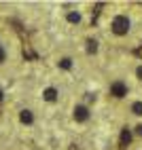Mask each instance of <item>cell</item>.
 Here are the masks:
<instances>
[{
  "instance_id": "obj_1",
  "label": "cell",
  "mask_w": 142,
  "mask_h": 150,
  "mask_svg": "<svg viewBox=\"0 0 142 150\" xmlns=\"http://www.w3.org/2000/svg\"><path fill=\"white\" fill-rule=\"evenodd\" d=\"M113 32H115L117 36H125V34L129 32V19H127L125 15H117V17L113 19Z\"/></svg>"
},
{
  "instance_id": "obj_2",
  "label": "cell",
  "mask_w": 142,
  "mask_h": 150,
  "mask_svg": "<svg viewBox=\"0 0 142 150\" xmlns=\"http://www.w3.org/2000/svg\"><path fill=\"white\" fill-rule=\"evenodd\" d=\"M110 95L115 97H125L127 95V85L123 81H115L113 85H110Z\"/></svg>"
},
{
  "instance_id": "obj_3",
  "label": "cell",
  "mask_w": 142,
  "mask_h": 150,
  "mask_svg": "<svg viewBox=\"0 0 142 150\" xmlns=\"http://www.w3.org/2000/svg\"><path fill=\"white\" fill-rule=\"evenodd\" d=\"M87 118H89L87 106H76V108H74V121H76V123H85Z\"/></svg>"
},
{
  "instance_id": "obj_4",
  "label": "cell",
  "mask_w": 142,
  "mask_h": 150,
  "mask_svg": "<svg viewBox=\"0 0 142 150\" xmlns=\"http://www.w3.org/2000/svg\"><path fill=\"white\" fill-rule=\"evenodd\" d=\"M129 142H131V131L125 127L123 131H121V139H119V144H121V148H125V146H129Z\"/></svg>"
},
{
  "instance_id": "obj_5",
  "label": "cell",
  "mask_w": 142,
  "mask_h": 150,
  "mask_svg": "<svg viewBox=\"0 0 142 150\" xmlns=\"http://www.w3.org/2000/svg\"><path fill=\"white\" fill-rule=\"evenodd\" d=\"M43 97L47 99V102H55V99H57V89H55V87H49V89H45Z\"/></svg>"
},
{
  "instance_id": "obj_6",
  "label": "cell",
  "mask_w": 142,
  "mask_h": 150,
  "mask_svg": "<svg viewBox=\"0 0 142 150\" xmlns=\"http://www.w3.org/2000/svg\"><path fill=\"white\" fill-rule=\"evenodd\" d=\"M19 121L26 123V125H32V123H34V116H32V112H30V110H21V114H19Z\"/></svg>"
},
{
  "instance_id": "obj_7",
  "label": "cell",
  "mask_w": 142,
  "mask_h": 150,
  "mask_svg": "<svg viewBox=\"0 0 142 150\" xmlns=\"http://www.w3.org/2000/svg\"><path fill=\"white\" fill-rule=\"evenodd\" d=\"M87 53H89V55H91V53H98V42L91 40V38L87 40Z\"/></svg>"
},
{
  "instance_id": "obj_8",
  "label": "cell",
  "mask_w": 142,
  "mask_h": 150,
  "mask_svg": "<svg viewBox=\"0 0 142 150\" xmlns=\"http://www.w3.org/2000/svg\"><path fill=\"white\" fill-rule=\"evenodd\" d=\"M131 112L142 116V102H134V104H131Z\"/></svg>"
},
{
  "instance_id": "obj_9",
  "label": "cell",
  "mask_w": 142,
  "mask_h": 150,
  "mask_svg": "<svg viewBox=\"0 0 142 150\" xmlns=\"http://www.w3.org/2000/svg\"><path fill=\"white\" fill-rule=\"evenodd\" d=\"M59 68H64V70H70V68H72V59H68V57H64L62 62H59Z\"/></svg>"
},
{
  "instance_id": "obj_10",
  "label": "cell",
  "mask_w": 142,
  "mask_h": 150,
  "mask_svg": "<svg viewBox=\"0 0 142 150\" xmlns=\"http://www.w3.org/2000/svg\"><path fill=\"white\" fill-rule=\"evenodd\" d=\"M68 21L70 23H78L81 21V15L78 13H68Z\"/></svg>"
},
{
  "instance_id": "obj_11",
  "label": "cell",
  "mask_w": 142,
  "mask_h": 150,
  "mask_svg": "<svg viewBox=\"0 0 142 150\" xmlns=\"http://www.w3.org/2000/svg\"><path fill=\"white\" fill-rule=\"evenodd\" d=\"M136 74H138V78L142 81V66H138V70H136Z\"/></svg>"
},
{
  "instance_id": "obj_12",
  "label": "cell",
  "mask_w": 142,
  "mask_h": 150,
  "mask_svg": "<svg viewBox=\"0 0 142 150\" xmlns=\"http://www.w3.org/2000/svg\"><path fill=\"white\" fill-rule=\"evenodd\" d=\"M2 62H4V51L0 49V64H2Z\"/></svg>"
},
{
  "instance_id": "obj_13",
  "label": "cell",
  "mask_w": 142,
  "mask_h": 150,
  "mask_svg": "<svg viewBox=\"0 0 142 150\" xmlns=\"http://www.w3.org/2000/svg\"><path fill=\"white\" fill-rule=\"evenodd\" d=\"M136 133H138V135H142V125H138V127H136Z\"/></svg>"
},
{
  "instance_id": "obj_14",
  "label": "cell",
  "mask_w": 142,
  "mask_h": 150,
  "mask_svg": "<svg viewBox=\"0 0 142 150\" xmlns=\"http://www.w3.org/2000/svg\"><path fill=\"white\" fill-rule=\"evenodd\" d=\"M136 53H138V55H140V57H142V49H138V51H136Z\"/></svg>"
},
{
  "instance_id": "obj_15",
  "label": "cell",
  "mask_w": 142,
  "mask_h": 150,
  "mask_svg": "<svg viewBox=\"0 0 142 150\" xmlns=\"http://www.w3.org/2000/svg\"><path fill=\"white\" fill-rule=\"evenodd\" d=\"M0 99H2V91H0Z\"/></svg>"
}]
</instances>
